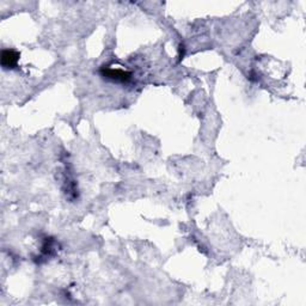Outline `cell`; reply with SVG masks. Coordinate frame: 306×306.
Wrapping results in <instances>:
<instances>
[{"label": "cell", "mask_w": 306, "mask_h": 306, "mask_svg": "<svg viewBox=\"0 0 306 306\" xmlns=\"http://www.w3.org/2000/svg\"><path fill=\"white\" fill-rule=\"evenodd\" d=\"M103 76L111 79L115 81H121V83H126L130 79V73L126 72L124 70H120V68H110V67H104L101 71Z\"/></svg>", "instance_id": "cell-1"}, {"label": "cell", "mask_w": 306, "mask_h": 306, "mask_svg": "<svg viewBox=\"0 0 306 306\" xmlns=\"http://www.w3.org/2000/svg\"><path fill=\"white\" fill-rule=\"evenodd\" d=\"M19 54L12 49H5L1 53V66L4 68H13L17 65Z\"/></svg>", "instance_id": "cell-2"}]
</instances>
